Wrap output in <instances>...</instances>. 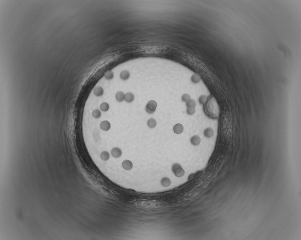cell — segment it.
Returning <instances> with one entry per match:
<instances>
[{
    "label": "cell",
    "mask_w": 301,
    "mask_h": 240,
    "mask_svg": "<svg viewBox=\"0 0 301 240\" xmlns=\"http://www.w3.org/2000/svg\"><path fill=\"white\" fill-rule=\"evenodd\" d=\"M157 102L154 100H151L148 102L145 107V110L148 114H152L155 113L157 108Z\"/></svg>",
    "instance_id": "2"
},
{
    "label": "cell",
    "mask_w": 301,
    "mask_h": 240,
    "mask_svg": "<svg viewBox=\"0 0 301 240\" xmlns=\"http://www.w3.org/2000/svg\"><path fill=\"white\" fill-rule=\"evenodd\" d=\"M191 142L194 145H199L201 142V139L198 136L194 135L191 139Z\"/></svg>",
    "instance_id": "9"
},
{
    "label": "cell",
    "mask_w": 301,
    "mask_h": 240,
    "mask_svg": "<svg viewBox=\"0 0 301 240\" xmlns=\"http://www.w3.org/2000/svg\"><path fill=\"white\" fill-rule=\"evenodd\" d=\"M130 76V73L127 70H124L120 73V77L123 80H126L128 79Z\"/></svg>",
    "instance_id": "10"
},
{
    "label": "cell",
    "mask_w": 301,
    "mask_h": 240,
    "mask_svg": "<svg viewBox=\"0 0 301 240\" xmlns=\"http://www.w3.org/2000/svg\"><path fill=\"white\" fill-rule=\"evenodd\" d=\"M109 105L107 102H103L100 105V109L104 112H106L109 109Z\"/></svg>",
    "instance_id": "17"
},
{
    "label": "cell",
    "mask_w": 301,
    "mask_h": 240,
    "mask_svg": "<svg viewBox=\"0 0 301 240\" xmlns=\"http://www.w3.org/2000/svg\"><path fill=\"white\" fill-rule=\"evenodd\" d=\"M161 184L164 187H168L171 184V180L168 177L163 178L161 180Z\"/></svg>",
    "instance_id": "12"
},
{
    "label": "cell",
    "mask_w": 301,
    "mask_h": 240,
    "mask_svg": "<svg viewBox=\"0 0 301 240\" xmlns=\"http://www.w3.org/2000/svg\"><path fill=\"white\" fill-rule=\"evenodd\" d=\"M196 105V102L194 99H191L186 102V106L187 107H195Z\"/></svg>",
    "instance_id": "20"
},
{
    "label": "cell",
    "mask_w": 301,
    "mask_h": 240,
    "mask_svg": "<svg viewBox=\"0 0 301 240\" xmlns=\"http://www.w3.org/2000/svg\"><path fill=\"white\" fill-rule=\"evenodd\" d=\"M172 171L175 176L178 177L183 176L184 174V171L181 165L178 163H176L173 165L171 167Z\"/></svg>",
    "instance_id": "1"
},
{
    "label": "cell",
    "mask_w": 301,
    "mask_h": 240,
    "mask_svg": "<svg viewBox=\"0 0 301 240\" xmlns=\"http://www.w3.org/2000/svg\"><path fill=\"white\" fill-rule=\"evenodd\" d=\"M182 99L183 100V101L184 102H188L190 100H191V96L187 94H184L183 95L182 97Z\"/></svg>",
    "instance_id": "21"
},
{
    "label": "cell",
    "mask_w": 301,
    "mask_h": 240,
    "mask_svg": "<svg viewBox=\"0 0 301 240\" xmlns=\"http://www.w3.org/2000/svg\"><path fill=\"white\" fill-rule=\"evenodd\" d=\"M105 77L108 80H111L114 77V73L112 71H109L105 74Z\"/></svg>",
    "instance_id": "19"
},
{
    "label": "cell",
    "mask_w": 301,
    "mask_h": 240,
    "mask_svg": "<svg viewBox=\"0 0 301 240\" xmlns=\"http://www.w3.org/2000/svg\"><path fill=\"white\" fill-rule=\"evenodd\" d=\"M124 100L127 102H132L134 101V94L131 92H128L125 94Z\"/></svg>",
    "instance_id": "7"
},
{
    "label": "cell",
    "mask_w": 301,
    "mask_h": 240,
    "mask_svg": "<svg viewBox=\"0 0 301 240\" xmlns=\"http://www.w3.org/2000/svg\"><path fill=\"white\" fill-rule=\"evenodd\" d=\"M125 98V94L122 91H119L116 94V99L118 102H122Z\"/></svg>",
    "instance_id": "14"
},
{
    "label": "cell",
    "mask_w": 301,
    "mask_h": 240,
    "mask_svg": "<svg viewBox=\"0 0 301 240\" xmlns=\"http://www.w3.org/2000/svg\"><path fill=\"white\" fill-rule=\"evenodd\" d=\"M195 107H187L186 113L189 115H193L195 113Z\"/></svg>",
    "instance_id": "22"
},
{
    "label": "cell",
    "mask_w": 301,
    "mask_h": 240,
    "mask_svg": "<svg viewBox=\"0 0 301 240\" xmlns=\"http://www.w3.org/2000/svg\"><path fill=\"white\" fill-rule=\"evenodd\" d=\"M173 130L174 133L176 134H180L183 133V126L181 123H177L174 126Z\"/></svg>",
    "instance_id": "6"
},
{
    "label": "cell",
    "mask_w": 301,
    "mask_h": 240,
    "mask_svg": "<svg viewBox=\"0 0 301 240\" xmlns=\"http://www.w3.org/2000/svg\"><path fill=\"white\" fill-rule=\"evenodd\" d=\"M122 166L124 170H130L133 168V164L132 162L128 160H125L123 161L122 163Z\"/></svg>",
    "instance_id": "5"
},
{
    "label": "cell",
    "mask_w": 301,
    "mask_h": 240,
    "mask_svg": "<svg viewBox=\"0 0 301 240\" xmlns=\"http://www.w3.org/2000/svg\"><path fill=\"white\" fill-rule=\"evenodd\" d=\"M157 125V122L154 118H150L147 121V125L150 128H154Z\"/></svg>",
    "instance_id": "15"
},
{
    "label": "cell",
    "mask_w": 301,
    "mask_h": 240,
    "mask_svg": "<svg viewBox=\"0 0 301 240\" xmlns=\"http://www.w3.org/2000/svg\"><path fill=\"white\" fill-rule=\"evenodd\" d=\"M201 80V78L199 74H194L191 77V81L194 83H198Z\"/></svg>",
    "instance_id": "16"
},
{
    "label": "cell",
    "mask_w": 301,
    "mask_h": 240,
    "mask_svg": "<svg viewBox=\"0 0 301 240\" xmlns=\"http://www.w3.org/2000/svg\"><path fill=\"white\" fill-rule=\"evenodd\" d=\"M103 93H104L103 89L101 86H97L94 90V94L95 95H96L97 96H102L103 95Z\"/></svg>",
    "instance_id": "11"
},
{
    "label": "cell",
    "mask_w": 301,
    "mask_h": 240,
    "mask_svg": "<svg viewBox=\"0 0 301 240\" xmlns=\"http://www.w3.org/2000/svg\"><path fill=\"white\" fill-rule=\"evenodd\" d=\"M100 128L101 129L104 131H107V130H109L111 127V125L110 122L107 121V120H104L102 121V122L100 123Z\"/></svg>",
    "instance_id": "4"
},
{
    "label": "cell",
    "mask_w": 301,
    "mask_h": 240,
    "mask_svg": "<svg viewBox=\"0 0 301 240\" xmlns=\"http://www.w3.org/2000/svg\"><path fill=\"white\" fill-rule=\"evenodd\" d=\"M207 100V96H206L205 95H202L200 96L199 98V102L201 104L203 105L204 104Z\"/></svg>",
    "instance_id": "18"
},
{
    "label": "cell",
    "mask_w": 301,
    "mask_h": 240,
    "mask_svg": "<svg viewBox=\"0 0 301 240\" xmlns=\"http://www.w3.org/2000/svg\"><path fill=\"white\" fill-rule=\"evenodd\" d=\"M204 134L206 137H207L208 138L212 137L214 134V130L212 129V128L209 127V128H207L205 129V130L204 131Z\"/></svg>",
    "instance_id": "8"
},
{
    "label": "cell",
    "mask_w": 301,
    "mask_h": 240,
    "mask_svg": "<svg viewBox=\"0 0 301 240\" xmlns=\"http://www.w3.org/2000/svg\"><path fill=\"white\" fill-rule=\"evenodd\" d=\"M110 154L107 151H102L100 155L101 159L103 161H108L110 158Z\"/></svg>",
    "instance_id": "13"
},
{
    "label": "cell",
    "mask_w": 301,
    "mask_h": 240,
    "mask_svg": "<svg viewBox=\"0 0 301 240\" xmlns=\"http://www.w3.org/2000/svg\"><path fill=\"white\" fill-rule=\"evenodd\" d=\"M111 154L114 158H118L122 156V151L118 147H114L112 149Z\"/></svg>",
    "instance_id": "3"
}]
</instances>
